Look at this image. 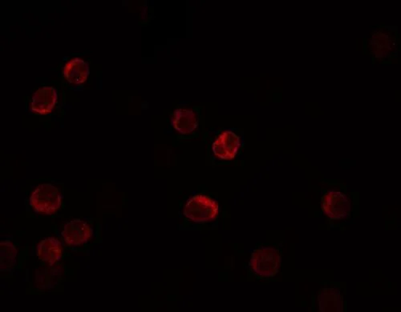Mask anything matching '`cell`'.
Masks as SVG:
<instances>
[{
	"label": "cell",
	"instance_id": "cell-1",
	"mask_svg": "<svg viewBox=\"0 0 401 312\" xmlns=\"http://www.w3.org/2000/svg\"><path fill=\"white\" fill-rule=\"evenodd\" d=\"M30 205L36 213L55 214L62 206L60 189L50 183L39 185L31 194Z\"/></svg>",
	"mask_w": 401,
	"mask_h": 312
},
{
	"label": "cell",
	"instance_id": "cell-2",
	"mask_svg": "<svg viewBox=\"0 0 401 312\" xmlns=\"http://www.w3.org/2000/svg\"><path fill=\"white\" fill-rule=\"evenodd\" d=\"M219 213V204L205 194H197L189 199L183 210L184 215L197 224L214 221Z\"/></svg>",
	"mask_w": 401,
	"mask_h": 312
},
{
	"label": "cell",
	"instance_id": "cell-3",
	"mask_svg": "<svg viewBox=\"0 0 401 312\" xmlns=\"http://www.w3.org/2000/svg\"><path fill=\"white\" fill-rule=\"evenodd\" d=\"M281 265L278 250L273 248L255 250L250 261V266L261 277L271 278L276 276Z\"/></svg>",
	"mask_w": 401,
	"mask_h": 312
},
{
	"label": "cell",
	"instance_id": "cell-4",
	"mask_svg": "<svg viewBox=\"0 0 401 312\" xmlns=\"http://www.w3.org/2000/svg\"><path fill=\"white\" fill-rule=\"evenodd\" d=\"M322 211L331 220H341L349 216L351 201L346 194L332 190L322 197Z\"/></svg>",
	"mask_w": 401,
	"mask_h": 312
},
{
	"label": "cell",
	"instance_id": "cell-5",
	"mask_svg": "<svg viewBox=\"0 0 401 312\" xmlns=\"http://www.w3.org/2000/svg\"><path fill=\"white\" fill-rule=\"evenodd\" d=\"M61 236L70 247H81L89 241L93 236L90 225L81 220H74L64 225Z\"/></svg>",
	"mask_w": 401,
	"mask_h": 312
},
{
	"label": "cell",
	"instance_id": "cell-6",
	"mask_svg": "<svg viewBox=\"0 0 401 312\" xmlns=\"http://www.w3.org/2000/svg\"><path fill=\"white\" fill-rule=\"evenodd\" d=\"M241 147V139L231 131L222 132L213 143L212 150L217 158L231 160L236 157Z\"/></svg>",
	"mask_w": 401,
	"mask_h": 312
},
{
	"label": "cell",
	"instance_id": "cell-7",
	"mask_svg": "<svg viewBox=\"0 0 401 312\" xmlns=\"http://www.w3.org/2000/svg\"><path fill=\"white\" fill-rule=\"evenodd\" d=\"M57 101V92L53 87L44 86L33 94L31 110L32 113L47 115L53 110Z\"/></svg>",
	"mask_w": 401,
	"mask_h": 312
},
{
	"label": "cell",
	"instance_id": "cell-8",
	"mask_svg": "<svg viewBox=\"0 0 401 312\" xmlns=\"http://www.w3.org/2000/svg\"><path fill=\"white\" fill-rule=\"evenodd\" d=\"M36 254L39 260L53 266L62 258L63 247L62 243L54 237H48L43 239L38 244Z\"/></svg>",
	"mask_w": 401,
	"mask_h": 312
},
{
	"label": "cell",
	"instance_id": "cell-9",
	"mask_svg": "<svg viewBox=\"0 0 401 312\" xmlns=\"http://www.w3.org/2000/svg\"><path fill=\"white\" fill-rule=\"evenodd\" d=\"M63 73L65 80L72 85H81L87 80L90 69L85 60L74 58L64 65Z\"/></svg>",
	"mask_w": 401,
	"mask_h": 312
},
{
	"label": "cell",
	"instance_id": "cell-10",
	"mask_svg": "<svg viewBox=\"0 0 401 312\" xmlns=\"http://www.w3.org/2000/svg\"><path fill=\"white\" fill-rule=\"evenodd\" d=\"M172 125L175 129L187 135L196 129L198 127V118L193 111L187 109H177L172 118Z\"/></svg>",
	"mask_w": 401,
	"mask_h": 312
},
{
	"label": "cell",
	"instance_id": "cell-11",
	"mask_svg": "<svg viewBox=\"0 0 401 312\" xmlns=\"http://www.w3.org/2000/svg\"><path fill=\"white\" fill-rule=\"evenodd\" d=\"M320 311L322 312H341L344 301L341 292L336 288L322 290L318 297Z\"/></svg>",
	"mask_w": 401,
	"mask_h": 312
},
{
	"label": "cell",
	"instance_id": "cell-12",
	"mask_svg": "<svg viewBox=\"0 0 401 312\" xmlns=\"http://www.w3.org/2000/svg\"><path fill=\"white\" fill-rule=\"evenodd\" d=\"M18 252L15 245L10 241L0 243V271H12L16 264V256Z\"/></svg>",
	"mask_w": 401,
	"mask_h": 312
}]
</instances>
